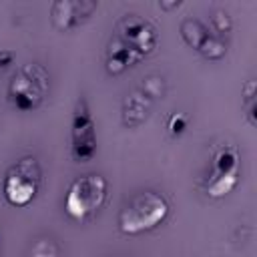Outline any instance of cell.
<instances>
[{"instance_id":"6da1fadb","label":"cell","mask_w":257,"mask_h":257,"mask_svg":"<svg viewBox=\"0 0 257 257\" xmlns=\"http://www.w3.org/2000/svg\"><path fill=\"white\" fill-rule=\"evenodd\" d=\"M169 217V201L155 191L133 195L118 213V231L122 235H141L157 229Z\"/></svg>"},{"instance_id":"7a4b0ae2","label":"cell","mask_w":257,"mask_h":257,"mask_svg":"<svg viewBox=\"0 0 257 257\" xmlns=\"http://www.w3.org/2000/svg\"><path fill=\"white\" fill-rule=\"evenodd\" d=\"M48 84H50V76L42 64L38 62L22 64L8 82V90H6L8 102L18 112H32L44 102L48 94Z\"/></svg>"},{"instance_id":"3957f363","label":"cell","mask_w":257,"mask_h":257,"mask_svg":"<svg viewBox=\"0 0 257 257\" xmlns=\"http://www.w3.org/2000/svg\"><path fill=\"white\" fill-rule=\"evenodd\" d=\"M106 195H108V183L102 175L96 173L82 175L70 183L64 195V211L72 221L84 223L102 209Z\"/></svg>"},{"instance_id":"277c9868","label":"cell","mask_w":257,"mask_h":257,"mask_svg":"<svg viewBox=\"0 0 257 257\" xmlns=\"http://www.w3.org/2000/svg\"><path fill=\"white\" fill-rule=\"evenodd\" d=\"M40 185H42V169L38 161L34 157H24L6 171L2 193L8 205L26 207L36 199Z\"/></svg>"},{"instance_id":"5b68a950","label":"cell","mask_w":257,"mask_h":257,"mask_svg":"<svg viewBox=\"0 0 257 257\" xmlns=\"http://www.w3.org/2000/svg\"><path fill=\"white\" fill-rule=\"evenodd\" d=\"M241 155L235 145H221L211 161V173L205 181V193L211 199L227 197L239 183Z\"/></svg>"},{"instance_id":"8992f818","label":"cell","mask_w":257,"mask_h":257,"mask_svg":"<svg viewBox=\"0 0 257 257\" xmlns=\"http://www.w3.org/2000/svg\"><path fill=\"white\" fill-rule=\"evenodd\" d=\"M96 151V124L86 98L78 96L70 114V155L76 163H90Z\"/></svg>"},{"instance_id":"52a82bcc","label":"cell","mask_w":257,"mask_h":257,"mask_svg":"<svg viewBox=\"0 0 257 257\" xmlns=\"http://www.w3.org/2000/svg\"><path fill=\"white\" fill-rule=\"evenodd\" d=\"M114 36L122 44H126L141 60L145 56H149L159 44L157 28L149 20H145L143 16H137V14L122 16L116 24V34Z\"/></svg>"},{"instance_id":"ba28073f","label":"cell","mask_w":257,"mask_h":257,"mask_svg":"<svg viewBox=\"0 0 257 257\" xmlns=\"http://www.w3.org/2000/svg\"><path fill=\"white\" fill-rule=\"evenodd\" d=\"M181 38L187 46L199 52L207 60H221L227 54V44L221 36H217L203 20L199 18H183L179 24Z\"/></svg>"},{"instance_id":"9c48e42d","label":"cell","mask_w":257,"mask_h":257,"mask_svg":"<svg viewBox=\"0 0 257 257\" xmlns=\"http://www.w3.org/2000/svg\"><path fill=\"white\" fill-rule=\"evenodd\" d=\"M96 8L98 2L94 0H56L50 6V20L56 30L68 32L84 24Z\"/></svg>"},{"instance_id":"30bf717a","label":"cell","mask_w":257,"mask_h":257,"mask_svg":"<svg viewBox=\"0 0 257 257\" xmlns=\"http://www.w3.org/2000/svg\"><path fill=\"white\" fill-rule=\"evenodd\" d=\"M137 62H141V58L126 44H122L116 36H112L106 46V60H104L106 72L112 76H118L124 70H128L131 66H135Z\"/></svg>"},{"instance_id":"8fae6325","label":"cell","mask_w":257,"mask_h":257,"mask_svg":"<svg viewBox=\"0 0 257 257\" xmlns=\"http://www.w3.org/2000/svg\"><path fill=\"white\" fill-rule=\"evenodd\" d=\"M149 108H151V100L141 90H135V92L126 94V98L122 100V108H120L122 124L128 126V128L141 126L149 116Z\"/></svg>"},{"instance_id":"7c38bea8","label":"cell","mask_w":257,"mask_h":257,"mask_svg":"<svg viewBox=\"0 0 257 257\" xmlns=\"http://www.w3.org/2000/svg\"><path fill=\"white\" fill-rule=\"evenodd\" d=\"M243 110L247 122L255 126V80H247V84L243 86Z\"/></svg>"},{"instance_id":"4fadbf2b","label":"cell","mask_w":257,"mask_h":257,"mask_svg":"<svg viewBox=\"0 0 257 257\" xmlns=\"http://www.w3.org/2000/svg\"><path fill=\"white\" fill-rule=\"evenodd\" d=\"M151 102L155 100V98H163V94H165V82H163V78L161 76H149L143 84H141V88H139Z\"/></svg>"},{"instance_id":"5bb4252c","label":"cell","mask_w":257,"mask_h":257,"mask_svg":"<svg viewBox=\"0 0 257 257\" xmlns=\"http://www.w3.org/2000/svg\"><path fill=\"white\" fill-rule=\"evenodd\" d=\"M217 36H221L223 38V34H227L229 30H231V18H229V14L227 12H223V10H217L213 16H211V20H209V24H207Z\"/></svg>"},{"instance_id":"9a60e30c","label":"cell","mask_w":257,"mask_h":257,"mask_svg":"<svg viewBox=\"0 0 257 257\" xmlns=\"http://www.w3.org/2000/svg\"><path fill=\"white\" fill-rule=\"evenodd\" d=\"M187 128H189V118H187V114H183V112H173V114L169 116V120H167V133H169L173 139L181 137Z\"/></svg>"},{"instance_id":"2e32d148","label":"cell","mask_w":257,"mask_h":257,"mask_svg":"<svg viewBox=\"0 0 257 257\" xmlns=\"http://www.w3.org/2000/svg\"><path fill=\"white\" fill-rule=\"evenodd\" d=\"M56 255H58V247L50 239L36 241L34 247H32V251H30V257H56Z\"/></svg>"},{"instance_id":"e0dca14e","label":"cell","mask_w":257,"mask_h":257,"mask_svg":"<svg viewBox=\"0 0 257 257\" xmlns=\"http://www.w3.org/2000/svg\"><path fill=\"white\" fill-rule=\"evenodd\" d=\"M14 58H16V54H14L12 50H8V48L0 50V70H4V68H8L10 64H14Z\"/></svg>"},{"instance_id":"ac0fdd59","label":"cell","mask_w":257,"mask_h":257,"mask_svg":"<svg viewBox=\"0 0 257 257\" xmlns=\"http://www.w3.org/2000/svg\"><path fill=\"white\" fill-rule=\"evenodd\" d=\"M181 2H171V4H165V2H159V8H165V10H171V8H179Z\"/></svg>"}]
</instances>
